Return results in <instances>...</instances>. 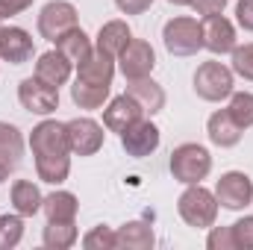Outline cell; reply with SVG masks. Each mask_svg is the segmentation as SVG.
I'll return each mask as SVG.
<instances>
[{"mask_svg":"<svg viewBox=\"0 0 253 250\" xmlns=\"http://www.w3.org/2000/svg\"><path fill=\"white\" fill-rule=\"evenodd\" d=\"M168 3H174V6H191L194 0H168Z\"/></svg>","mask_w":253,"mask_h":250,"instance_id":"74e56055","label":"cell"},{"mask_svg":"<svg viewBox=\"0 0 253 250\" xmlns=\"http://www.w3.org/2000/svg\"><path fill=\"white\" fill-rule=\"evenodd\" d=\"M109 88L112 85H88V83H80V80H74V85H71V100L80 106V109H100L103 103H106V97H109Z\"/></svg>","mask_w":253,"mask_h":250,"instance_id":"d4e9b609","label":"cell"},{"mask_svg":"<svg viewBox=\"0 0 253 250\" xmlns=\"http://www.w3.org/2000/svg\"><path fill=\"white\" fill-rule=\"evenodd\" d=\"M129 39H132V33H129L126 21H106V24L97 30V44H94V47L118 59L121 50L129 44Z\"/></svg>","mask_w":253,"mask_h":250,"instance_id":"ffe728a7","label":"cell"},{"mask_svg":"<svg viewBox=\"0 0 253 250\" xmlns=\"http://www.w3.org/2000/svg\"><path fill=\"white\" fill-rule=\"evenodd\" d=\"M30 147L36 156V174L42 183L59 186L71 174V141L68 126L59 121H42L30 132Z\"/></svg>","mask_w":253,"mask_h":250,"instance_id":"6da1fadb","label":"cell"},{"mask_svg":"<svg viewBox=\"0 0 253 250\" xmlns=\"http://www.w3.org/2000/svg\"><path fill=\"white\" fill-rule=\"evenodd\" d=\"M236 21L242 30L253 33V0H239L236 3Z\"/></svg>","mask_w":253,"mask_h":250,"instance_id":"d6a6232c","label":"cell"},{"mask_svg":"<svg viewBox=\"0 0 253 250\" xmlns=\"http://www.w3.org/2000/svg\"><path fill=\"white\" fill-rule=\"evenodd\" d=\"M36 44L24 27H0V59L12 65H24L33 59Z\"/></svg>","mask_w":253,"mask_h":250,"instance_id":"7c38bea8","label":"cell"},{"mask_svg":"<svg viewBox=\"0 0 253 250\" xmlns=\"http://www.w3.org/2000/svg\"><path fill=\"white\" fill-rule=\"evenodd\" d=\"M162 135H159V126L153 124L150 118H138L132 126H126L121 132V147L126 150V156L132 159H144L150 153H156Z\"/></svg>","mask_w":253,"mask_h":250,"instance_id":"9c48e42d","label":"cell"},{"mask_svg":"<svg viewBox=\"0 0 253 250\" xmlns=\"http://www.w3.org/2000/svg\"><path fill=\"white\" fill-rule=\"evenodd\" d=\"M118 68L124 74V80H141V77H150V71L156 68V53L150 47V42L144 39H129L121 56H118Z\"/></svg>","mask_w":253,"mask_h":250,"instance_id":"30bf717a","label":"cell"},{"mask_svg":"<svg viewBox=\"0 0 253 250\" xmlns=\"http://www.w3.org/2000/svg\"><path fill=\"white\" fill-rule=\"evenodd\" d=\"M83 248L85 250H115L118 248L115 230L106 227V224H97L94 230H88V233L83 236Z\"/></svg>","mask_w":253,"mask_h":250,"instance_id":"f1b7e54d","label":"cell"},{"mask_svg":"<svg viewBox=\"0 0 253 250\" xmlns=\"http://www.w3.org/2000/svg\"><path fill=\"white\" fill-rule=\"evenodd\" d=\"M18 100L33 115H50V112L59 109V88L42 83L39 77H27L18 85Z\"/></svg>","mask_w":253,"mask_h":250,"instance_id":"ba28073f","label":"cell"},{"mask_svg":"<svg viewBox=\"0 0 253 250\" xmlns=\"http://www.w3.org/2000/svg\"><path fill=\"white\" fill-rule=\"evenodd\" d=\"M233 68H227L218 59H209L194 71V94L206 103H221L233 94L236 80H233Z\"/></svg>","mask_w":253,"mask_h":250,"instance_id":"3957f363","label":"cell"},{"mask_svg":"<svg viewBox=\"0 0 253 250\" xmlns=\"http://www.w3.org/2000/svg\"><path fill=\"white\" fill-rule=\"evenodd\" d=\"M200 27H203V47L206 50H212L215 56L233 53V47H236V27L224 15H206Z\"/></svg>","mask_w":253,"mask_h":250,"instance_id":"4fadbf2b","label":"cell"},{"mask_svg":"<svg viewBox=\"0 0 253 250\" xmlns=\"http://www.w3.org/2000/svg\"><path fill=\"white\" fill-rule=\"evenodd\" d=\"M77 227L74 224H53V221H47V227H44V233H42V242H44V248H53V250H68L77 245Z\"/></svg>","mask_w":253,"mask_h":250,"instance_id":"484cf974","label":"cell"},{"mask_svg":"<svg viewBox=\"0 0 253 250\" xmlns=\"http://www.w3.org/2000/svg\"><path fill=\"white\" fill-rule=\"evenodd\" d=\"M115 239H118V248H124V250H150L156 245L153 227L147 221H129V224H124L115 233Z\"/></svg>","mask_w":253,"mask_h":250,"instance_id":"44dd1931","label":"cell"},{"mask_svg":"<svg viewBox=\"0 0 253 250\" xmlns=\"http://www.w3.org/2000/svg\"><path fill=\"white\" fill-rule=\"evenodd\" d=\"M12 171H15V168H12L9 162H3V159H0V183H6V177H9Z\"/></svg>","mask_w":253,"mask_h":250,"instance_id":"8d00e7d4","label":"cell"},{"mask_svg":"<svg viewBox=\"0 0 253 250\" xmlns=\"http://www.w3.org/2000/svg\"><path fill=\"white\" fill-rule=\"evenodd\" d=\"M215 197H218V206L230 212H242L253 203V180L245 171H227L215 183Z\"/></svg>","mask_w":253,"mask_h":250,"instance_id":"52a82bcc","label":"cell"},{"mask_svg":"<svg viewBox=\"0 0 253 250\" xmlns=\"http://www.w3.org/2000/svg\"><path fill=\"white\" fill-rule=\"evenodd\" d=\"M24 239V215H0V250H12Z\"/></svg>","mask_w":253,"mask_h":250,"instance_id":"83f0119b","label":"cell"},{"mask_svg":"<svg viewBox=\"0 0 253 250\" xmlns=\"http://www.w3.org/2000/svg\"><path fill=\"white\" fill-rule=\"evenodd\" d=\"M233 236L239 250H253V215H245L233 224Z\"/></svg>","mask_w":253,"mask_h":250,"instance_id":"1f68e13d","label":"cell"},{"mask_svg":"<svg viewBox=\"0 0 253 250\" xmlns=\"http://www.w3.org/2000/svg\"><path fill=\"white\" fill-rule=\"evenodd\" d=\"M162 42L171 56H194L203 47V27L189 15L171 18L162 27Z\"/></svg>","mask_w":253,"mask_h":250,"instance_id":"5b68a950","label":"cell"},{"mask_svg":"<svg viewBox=\"0 0 253 250\" xmlns=\"http://www.w3.org/2000/svg\"><path fill=\"white\" fill-rule=\"evenodd\" d=\"M74 27H80L74 3H68V0H50V3L42 6V12H39V36L42 39H47V42L56 44L65 33H71Z\"/></svg>","mask_w":253,"mask_h":250,"instance_id":"8992f818","label":"cell"},{"mask_svg":"<svg viewBox=\"0 0 253 250\" xmlns=\"http://www.w3.org/2000/svg\"><path fill=\"white\" fill-rule=\"evenodd\" d=\"M71 68H74V62L56 47V50H47V53L39 56V62H36V77H39L42 83L59 88V85H65V83L71 80Z\"/></svg>","mask_w":253,"mask_h":250,"instance_id":"2e32d148","label":"cell"},{"mask_svg":"<svg viewBox=\"0 0 253 250\" xmlns=\"http://www.w3.org/2000/svg\"><path fill=\"white\" fill-rule=\"evenodd\" d=\"M206 132H209V141H212L215 147H236V144L242 141V132H245V129L233 121V115H230L227 109H218V112L209 115Z\"/></svg>","mask_w":253,"mask_h":250,"instance_id":"ac0fdd59","label":"cell"},{"mask_svg":"<svg viewBox=\"0 0 253 250\" xmlns=\"http://www.w3.org/2000/svg\"><path fill=\"white\" fill-rule=\"evenodd\" d=\"M33 6V0H0V21L12 18V15H21Z\"/></svg>","mask_w":253,"mask_h":250,"instance_id":"836d02e7","label":"cell"},{"mask_svg":"<svg viewBox=\"0 0 253 250\" xmlns=\"http://www.w3.org/2000/svg\"><path fill=\"white\" fill-rule=\"evenodd\" d=\"M138 118H144V109L129 97V94H118L109 100V106L103 109V126L109 132H124L126 126H132Z\"/></svg>","mask_w":253,"mask_h":250,"instance_id":"5bb4252c","label":"cell"},{"mask_svg":"<svg viewBox=\"0 0 253 250\" xmlns=\"http://www.w3.org/2000/svg\"><path fill=\"white\" fill-rule=\"evenodd\" d=\"M209 171H212V156H209V150L203 144H191L189 141V144L174 147V153H171V174H174L177 183L194 186V183L206 180Z\"/></svg>","mask_w":253,"mask_h":250,"instance_id":"277c9868","label":"cell"},{"mask_svg":"<svg viewBox=\"0 0 253 250\" xmlns=\"http://www.w3.org/2000/svg\"><path fill=\"white\" fill-rule=\"evenodd\" d=\"M126 94L144 109V115H156L165 109V91L159 83H153L150 77H141V80H129L126 83Z\"/></svg>","mask_w":253,"mask_h":250,"instance_id":"e0dca14e","label":"cell"},{"mask_svg":"<svg viewBox=\"0 0 253 250\" xmlns=\"http://www.w3.org/2000/svg\"><path fill=\"white\" fill-rule=\"evenodd\" d=\"M115 77V56L103 53V50H91V56L85 62L77 65V80L88 83V85H112Z\"/></svg>","mask_w":253,"mask_h":250,"instance_id":"9a60e30c","label":"cell"},{"mask_svg":"<svg viewBox=\"0 0 253 250\" xmlns=\"http://www.w3.org/2000/svg\"><path fill=\"white\" fill-rule=\"evenodd\" d=\"M115 6L124 12V15H141L153 6V0H115Z\"/></svg>","mask_w":253,"mask_h":250,"instance_id":"d590c367","label":"cell"},{"mask_svg":"<svg viewBox=\"0 0 253 250\" xmlns=\"http://www.w3.org/2000/svg\"><path fill=\"white\" fill-rule=\"evenodd\" d=\"M42 212H44L47 221H53V224H74V221H77V212H80V200H77L71 191H53V194L44 197Z\"/></svg>","mask_w":253,"mask_h":250,"instance_id":"d6986e66","label":"cell"},{"mask_svg":"<svg viewBox=\"0 0 253 250\" xmlns=\"http://www.w3.org/2000/svg\"><path fill=\"white\" fill-rule=\"evenodd\" d=\"M191 6H194V12H197V15H203V18H206V15H221V12H224V6H227V0H194Z\"/></svg>","mask_w":253,"mask_h":250,"instance_id":"e575fe53","label":"cell"},{"mask_svg":"<svg viewBox=\"0 0 253 250\" xmlns=\"http://www.w3.org/2000/svg\"><path fill=\"white\" fill-rule=\"evenodd\" d=\"M42 203H44V197H42V191H39L36 183H30V180H18V183L12 186V206H15L18 215L33 218V215L42 212Z\"/></svg>","mask_w":253,"mask_h":250,"instance_id":"7402d4cb","label":"cell"},{"mask_svg":"<svg viewBox=\"0 0 253 250\" xmlns=\"http://www.w3.org/2000/svg\"><path fill=\"white\" fill-rule=\"evenodd\" d=\"M227 112L233 115V121L242 126V129L253 126V94L251 91H233Z\"/></svg>","mask_w":253,"mask_h":250,"instance_id":"4316f807","label":"cell"},{"mask_svg":"<svg viewBox=\"0 0 253 250\" xmlns=\"http://www.w3.org/2000/svg\"><path fill=\"white\" fill-rule=\"evenodd\" d=\"M65 126H68L71 153H77V156H94L103 147L106 132H103V126L97 124V121H91V118H74Z\"/></svg>","mask_w":253,"mask_h":250,"instance_id":"8fae6325","label":"cell"},{"mask_svg":"<svg viewBox=\"0 0 253 250\" xmlns=\"http://www.w3.org/2000/svg\"><path fill=\"white\" fill-rule=\"evenodd\" d=\"M21 156H24V135H21V129L0 121V159L9 162L12 168H18Z\"/></svg>","mask_w":253,"mask_h":250,"instance_id":"cb8c5ba5","label":"cell"},{"mask_svg":"<svg viewBox=\"0 0 253 250\" xmlns=\"http://www.w3.org/2000/svg\"><path fill=\"white\" fill-rule=\"evenodd\" d=\"M177 212H180V218H183L189 227L206 230V227H212L215 218H218V197H215V191H209V188H203L200 183H194V186H189L180 194Z\"/></svg>","mask_w":253,"mask_h":250,"instance_id":"7a4b0ae2","label":"cell"},{"mask_svg":"<svg viewBox=\"0 0 253 250\" xmlns=\"http://www.w3.org/2000/svg\"><path fill=\"white\" fill-rule=\"evenodd\" d=\"M233 74L253 83V44H236L233 47Z\"/></svg>","mask_w":253,"mask_h":250,"instance_id":"f546056e","label":"cell"},{"mask_svg":"<svg viewBox=\"0 0 253 250\" xmlns=\"http://www.w3.org/2000/svg\"><path fill=\"white\" fill-rule=\"evenodd\" d=\"M206 248L209 250H239L236 236H233V227H215L212 224V233L206 239Z\"/></svg>","mask_w":253,"mask_h":250,"instance_id":"4dcf8cb0","label":"cell"},{"mask_svg":"<svg viewBox=\"0 0 253 250\" xmlns=\"http://www.w3.org/2000/svg\"><path fill=\"white\" fill-rule=\"evenodd\" d=\"M56 47L62 50L65 56L71 59L74 65H80V62H85L88 56H91V50H94V44H91V39L80 30V27H74L71 33H65L62 39L56 42Z\"/></svg>","mask_w":253,"mask_h":250,"instance_id":"603a6c76","label":"cell"}]
</instances>
